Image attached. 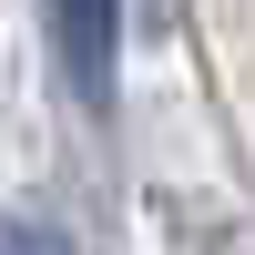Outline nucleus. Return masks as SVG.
Masks as SVG:
<instances>
[{
    "label": "nucleus",
    "instance_id": "2",
    "mask_svg": "<svg viewBox=\"0 0 255 255\" xmlns=\"http://www.w3.org/2000/svg\"><path fill=\"white\" fill-rule=\"evenodd\" d=\"M0 255H72V245H61L51 225H20V215H10V225H0Z\"/></svg>",
    "mask_w": 255,
    "mask_h": 255
},
{
    "label": "nucleus",
    "instance_id": "1",
    "mask_svg": "<svg viewBox=\"0 0 255 255\" xmlns=\"http://www.w3.org/2000/svg\"><path fill=\"white\" fill-rule=\"evenodd\" d=\"M51 51H61V82L82 102H113V51H123V0H51Z\"/></svg>",
    "mask_w": 255,
    "mask_h": 255
}]
</instances>
